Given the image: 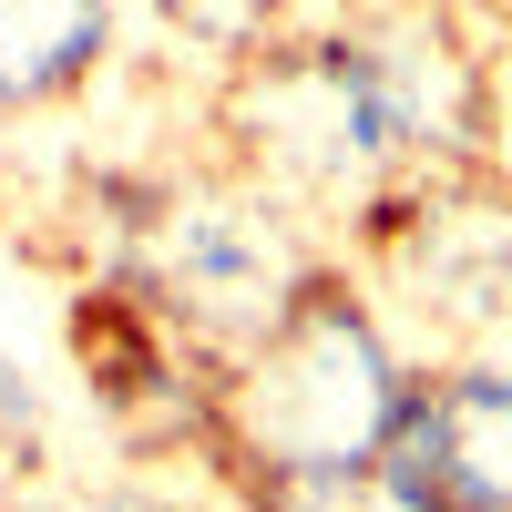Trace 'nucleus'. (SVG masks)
<instances>
[{
	"label": "nucleus",
	"instance_id": "obj_5",
	"mask_svg": "<svg viewBox=\"0 0 512 512\" xmlns=\"http://www.w3.org/2000/svg\"><path fill=\"white\" fill-rule=\"evenodd\" d=\"M154 21L185 41V52H205L216 72H236V62H256L277 41V21H287V0H154Z\"/></svg>",
	"mask_w": 512,
	"mask_h": 512
},
{
	"label": "nucleus",
	"instance_id": "obj_4",
	"mask_svg": "<svg viewBox=\"0 0 512 512\" xmlns=\"http://www.w3.org/2000/svg\"><path fill=\"white\" fill-rule=\"evenodd\" d=\"M113 0H0V123L93 93L113 62Z\"/></svg>",
	"mask_w": 512,
	"mask_h": 512
},
{
	"label": "nucleus",
	"instance_id": "obj_7",
	"mask_svg": "<svg viewBox=\"0 0 512 512\" xmlns=\"http://www.w3.org/2000/svg\"><path fill=\"white\" fill-rule=\"evenodd\" d=\"M0 205H11V154H0Z\"/></svg>",
	"mask_w": 512,
	"mask_h": 512
},
{
	"label": "nucleus",
	"instance_id": "obj_2",
	"mask_svg": "<svg viewBox=\"0 0 512 512\" xmlns=\"http://www.w3.org/2000/svg\"><path fill=\"white\" fill-rule=\"evenodd\" d=\"M318 256L287 236L277 195L256 175H226V185H175L154 195L134 236H123V277L134 297L164 318V338H185L205 369H226L246 338H267V318L308 287Z\"/></svg>",
	"mask_w": 512,
	"mask_h": 512
},
{
	"label": "nucleus",
	"instance_id": "obj_3",
	"mask_svg": "<svg viewBox=\"0 0 512 512\" xmlns=\"http://www.w3.org/2000/svg\"><path fill=\"white\" fill-rule=\"evenodd\" d=\"M369 482L400 512H512V359L410 379V410L379 441Z\"/></svg>",
	"mask_w": 512,
	"mask_h": 512
},
{
	"label": "nucleus",
	"instance_id": "obj_6",
	"mask_svg": "<svg viewBox=\"0 0 512 512\" xmlns=\"http://www.w3.org/2000/svg\"><path fill=\"white\" fill-rule=\"evenodd\" d=\"M246 512H400V502L359 472V482H246Z\"/></svg>",
	"mask_w": 512,
	"mask_h": 512
},
{
	"label": "nucleus",
	"instance_id": "obj_1",
	"mask_svg": "<svg viewBox=\"0 0 512 512\" xmlns=\"http://www.w3.org/2000/svg\"><path fill=\"white\" fill-rule=\"evenodd\" d=\"M410 410V359L390 349L369 287L308 267V287L267 318V338L216 369L205 431L236 482H359Z\"/></svg>",
	"mask_w": 512,
	"mask_h": 512
}]
</instances>
